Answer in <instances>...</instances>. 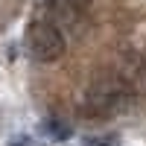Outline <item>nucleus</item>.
<instances>
[{
    "label": "nucleus",
    "mask_w": 146,
    "mask_h": 146,
    "mask_svg": "<svg viewBox=\"0 0 146 146\" xmlns=\"http://www.w3.org/2000/svg\"><path fill=\"white\" fill-rule=\"evenodd\" d=\"M64 32L56 27L53 21H32L29 29H27V50L35 62L41 64H50V62H58L64 56Z\"/></svg>",
    "instance_id": "1"
},
{
    "label": "nucleus",
    "mask_w": 146,
    "mask_h": 146,
    "mask_svg": "<svg viewBox=\"0 0 146 146\" xmlns=\"http://www.w3.org/2000/svg\"><path fill=\"white\" fill-rule=\"evenodd\" d=\"M126 100V88L114 79H102L100 85H94V88L88 91V96H85V108L94 114V117H105L117 111L120 105H123Z\"/></svg>",
    "instance_id": "2"
},
{
    "label": "nucleus",
    "mask_w": 146,
    "mask_h": 146,
    "mask_svg": "<svg viewBox=\"0 0 146 146\" xmlns=\"http://www.w3.org/2000/svg\"><path fill=\"white\" fill-rule=\"evenodd\" d=\"M44 6L50 9L56 18H62V21H73V18H79L82 12H88L91 0H44Z\"/></svg>",
    "instance_id": "3"
},
{
    "label": "nucleus",
    "mask_w": 146,
    "mask_h": 146,
    "mask_svg": "<svg viewBox=\"0 0 146 146\" xmlns=\"http://www.w3.org/2000/svg\"><path fill=\"white\" fill-rule=\"evenodd\" d=\"M44 131H47V135H53L56 140L70 137V126H62V123H56V120H47V123H44Z\"/></svg>",
    "instance_id": "4"
},
{
    "label": "nucleus",
    "mask_w": 146,
    "mask_h": 146,
    "mask_svg": "<svg viewBox=\"0 0 146 146\" xmlns=\"http://www.w3.org/2000/svg\"><path fill=\"white\" fill-rule=\"evenodd\" d=\"M85 146H120V137L117 135H100V137H88Z\"/></svg>",
    "instance_id": "5"
},
{
    "label": "nucleus",
    "mask_w": 146,
    "mask_h": 146,
    "mask_svg": "<svg viewBox=\"0 0 146 146\" xmlns=\"http://www.w3.org/2000/svg\"><path fill=\"white\" fill-rule=\"evenodd\" d=\"M12 146H35V143H32V140H27V137H21V140L12 143Z\"/></svg>",
    "instance_id": "6"
}]
</instances>
